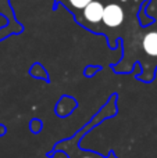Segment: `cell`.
I'll return each mask as SVG.
<instances>
[{"label": "cell", "mask_w": 157, "mask_h": 158, "mask_svg": "<svg viewBox=\"0 0 157 158\" xmlns=\"http://www.w3.org/2000/svg\"><path fill=\"white\" fill-rule=\"evenodd\" d=\"M102 21L106 27L108 28H117L124 21V10L117 3H110V4L103 7V17Z\"/></svg>", "instance_id": "1"}, {"label": "cell", "mask_w": 157, "mask_h": 158, "mask_svg": "<svg viewBox=\"0 0 157 158\" xmlns=\"http://www.w3.org/2000/svg\"><path fill=\"white\" fill-rule=\"evenodd\" d=\"M103 7L104 6L102 4V2H97V0L91 2L83 8V17H85V19L88 22H92V24L100 22L103 17Z\"/></svg>", "instance_id": "2"}, {"label": "cell", "mask_w": 157, "mask_h": 158, "mask_svg": "<svg viewBox=\"0 0 157 158\" xmlns=\"http://www.w3.org/2000/svg\"><path fill=\"white\" fill-rule=\"evenodd\" d=\"M145 52L152 57H157V32H150L143 38L142 42Z\"/></svg>", "instance_id": "3"}, {"label": "cell", "mask_w": 157, "mask_h": 158, "mask_svg": "<svg viewBox=\"0 0 157 158\" xmlns=\"http://www.w3.org/2000/svg\"><path fill=\"white\" fill-rule=\"evenodd\" d=\"M91 2H93V0H68L70 4L74 8H77V10H83L85 6H88Z\"/></svg>", "instance_id": "4"}, {"label": "cell", "mask_w": 157, "mask_h": 158, "mask_svg": "<svg viewBox=\"0 0 157 158\" xmlns=\"http://www.w3.org/2000/svg\"><path fill=\"white\" fill-rule=\"evenodd\" d=\"M82 158H93V157H82Z\"/></svg>", "instance_id": "5"}]
</instances>
